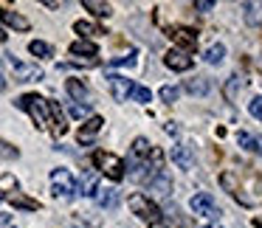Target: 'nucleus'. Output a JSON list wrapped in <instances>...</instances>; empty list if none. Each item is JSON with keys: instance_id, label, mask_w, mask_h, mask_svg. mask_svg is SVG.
<instances>
[{"instance_id": "423d86ee", "label": "nucleus", "mask_w": 262, "mask_h": 228, "mask_svg": "<svg viewBox=\"0 0 262 228\" xmlns=\"http://www.w3.org/2000/svg\"><path fill=\"white\" fill-rule=\"evenodd\" d=\"M6 59H9V65H12L14 79H17V82H40V79H42V71L37 68V65L20 62V59H14V54H9Z\"/></svg>"}, {"instance_id": "f257e3e1", "label": "nucleus", "mask_w": 262, "mask_h": 228, "mask_svg": "<svg viewBox=\"0 0 262 228\" xmlns=\"http://www.w3.org/2000/svg\"><path fill=\"white\" fill-rule=\"evenodd\" d=\"M17 107H23L31 116L37 130H48V99L37 96V93H26L17 99Z\"/></svg>"}, {"instance_id": "6ab92c4d", "label": "nucleus", "mask_w": 262, "mask_h": 228, "mask_svg": "<svg viewBox=\"0 0 262 228\" xmlns=\"http://www.w3.org/2000/svg\"><path fill=\"white\" fill-rule=\"evenodd\" d=\"M9 203H12L14 209H26V211H37V209H40V203H37V200L23 197L20 192H12V194H9Z\"/></svg>"}, {"instance_id": "5701e85b", "label": "nucleus", "mask_w": 262, "mask_h": 228, "mask_svg": "<svg viewBox=\"0 0 262 228\" xmlns=\"http://www.w3.org/2000/svg\"><path fill=\"white\" fill-rule=\"evenodd\" d=\"M82 6H85L93 17H110V3H102V0H85Z\"/></svg>"}, {"instance_id": "79ce46f5", "label": "nucleus", "mask_w": 262, "mask_h": 228, "mask_svg": "<svg viewBox=\"0 0 262 228\" xmlns=\"http://www.w3.org/2000/svg\"><path fill=\"white\" fill-rule=\"evenodd\" d=\"M149 228H166V225H164V222H155V225H149Z\"/></svg>"}, {"instance_id": "20e7f679", "label": "nucleus", "mask_w": 262, "mask_h": 228, "mask_svg": "<svg viewBox=\"0 0 262 228\" xmlns=\"http://www.w3.org/2000/svg\"><path fill=\"white\" fill-rule=\"evenodd\" d=\"M93 164H96V169L104 172L110 180H121V177H124V161L113 152H104V149L93 152Z\"/></svg>"}, {"instance_id": "a878e982", "label": "nucleus", "mask_w": 262, "mask_h": 228, "mask_svg": "<svg viewBox=\"0 0 262 228\" xmlns=\"http://www.w3.org/2000/svg\"><path fill=\"white\" fill-rule=\"evenodd\" d=\"M243 9H245V20L248 23H262V3H243Z\"/></svg>"}, {"instance_id": "7c9ffc66", "label": "nucleus", "mask_w": 262, "mask_h": 228, "mask_svg": "<svg viewBox=\"0 0 262 228\" xmlns=\"http://www.w3.org/2000/svg\"><path fill=\"white\" fill-rule=\"evenodd\" d=\"M133 99H136L138 104H147V102H152V93H149V87H141V85H136L133 87V93H130Z\"/></svg>"}, {"instance_id": "473e14b6", "label": "nucleus", "mask_w": 262, "mask_h": 228, "mask_svg": "<svg viewBox=\"0 0 262 228\" xmlns=\"http://www.w3.org/2000/svg\"><path fill=\"white\" fill-rule=\"evenodd\" d=\"M130 65H136V54H130V57H116V59H110V68H130Z\"/></svg>"}, {"instance_id": "37998d69", "label": "nucleus", "mask_w": 262, "mask_h": 228, "mask_svg": "<svg viewBox=\"0 0 262 228\" xmlns=\"http://www.w3.org/2000/svg\"><path fill=\"white\" fill-rule=\"evenodd\" d=\"M0 40H6V34H3V29H0Z\"/></svg>"}, {"instance_id": "f8f14e48", "label": "nucleus", "mask_w": 262, "mask_h": 228, "mask_svg": "<svg viewBox=\"0 0 262 228\" xmlns=\"http://www.w3.org/2000/svg\"><path fill=\"white\" fill-rule=\"evenodd\" d=\"M172 161H175L181 169H192V164H194V147H192V144H178V147H172Z\"/></svg>"}, {"instance_id": "f704fd0d", "label": "nucleus", "mask_w": 262, "mask_h": 228, "mask_svg": "<svg viewBox=\"0 0 262 228\" xmlns=\"http://www.w3.org/2000/svg\"><path fill=\"white\" fill-rule=\"evenodd\" d=\"M71 116L74 119H82V116H88V110H91V104H71Z\"/></svg>"}, {"instance_id": "412c9836", "label": "nucleus", "mask_w": 262, "mask_h": 228, "mask_svg": "<svg viewBox=\"0 0 262 228\" xmlns=\"http://www.w3.org/2000/svg\"><path fill=\"white\" fill-rule=\"evenodd\" d=\"M209 79H206V76H194V79H189L186 82V90L192 93V96H206V93H209Z\"/></svg>"}, {"instance_id": "c9c22d12", "label": "nucleus", "mask_w": 262, "mask_h": 228, "mask_svg": "<svg viewBox=\"0 0 262 228\" xmlns=\"http://www.w3.org/2000/svg\"><path fill=\"white\" fill-rule=\"evenodd\" d=\"M194 9H198V12H211V9H214V3H211V0H198V3H194Z\"/></svg>"}, {"instance_id": "dca6fc26", "label": "nucleus", "mask_w": 262, "mask_h": 228, "mask_svg": "<svg viewBox=\"0 0 262 228\" xmlns=\"http://www.w3.org/2000/svg\"><path fill=\"white\" fill-rule=\"evenodd\" d=\"M0 20L6 26H12V29H17V31H29V20L23 17V14H17V12H0Z\"/></svg>"}, {"instance_id": "c03bdc74", "label": "nucleus", "mask_w": 262, "mask_h": 228, "mask_svg": "<svg viewBox=\"0 0 262 228\" xmlns=\"http://www.w3.org/2000/svg\"><path fill=\"white\" fill-rule=\"evenodd\" d=\"M203 228H209V225H203Z\"/></svg>"}, {"instance_id": "7ed1b4c3", "label": "nucleus", "mask_w": 262, "mask_h": 228, "mask_svg": "<svg viewBox=\"0 0 262 228\" xmlns=\"http://www.w3.org/2000/svg\"><path fill=\"white\" fill-rule=\"evenodd\" d=\"M51 192L59 200H71L79 194V189H76V180L68 169H54L51 172Z\"/></svg>"}, {"instance_id": "2f4dec72", "label": "nucleus", "mask_w": 262, "mask_h": 228, "mask_svg": "<svg viewBox=\"0 0 262 228\" xmlns=\"http://www.w3.org/2000/svg\"><path fill=\"white\" fill-rule=\"evenodd\" d=\"M14 189H17V177H14V175H0V192L12 194Z\"/></svg>"}, {"instance_id": "f03ea898", "label": "nucleus", "mask_w": 262, "mask_h": 228, "mask_svg": "<svg viewBox=\"0 0 262 228\" xmlns=\"http://www.w3.org/2000/svg\"><path fill=\"white\" fill-rule=\"evenodd\" d=\"M127 206H130V211L138 217V220L149 222V225L161 222V209L155 206V200H149V194H130Z\"/></svg>"}, {"instance_id": "c756f323", "label": "nucleus", "mask_w": 262, "mask_h": 228, "mask_svg": "<svg viewBox=\"0 0 262 228\" xmlns=\"http://www.w3.org/2000/svg\"><path fill=\"white\" fill-rule=\"evenodd\" d=\"M158 96H161V102L172 104L178 96H181V87H175V85H164V87H161V93H158Z\"/></svg>"}, {"instance_id": "58836bf2", "label": "nucleus", "mask_w": 262, "mask_h": 228, "mask_svg": "<svg viewBox=\"0 0 262 228\" xmlns=\"http://www.w3.org/2000/svg\"><path fill=\"white\" fill-rule=\"evenodd\" d=\"M164 130H166V135H178V124H175V121H169Z\"/></svg>"}, {"instance_id": "f3484780", "label": "nucleus", "mask_w": 262, "mask_h": 228, "mask_svg": "<svg viewBox=\"0 0 262 228\" xmlns=\"http://www.w3.org/2000/svg\"><path fill=\"white\" fill-rule=\"evenodd\" d=\"M237 141H239V147H245V149H251V152L262 155V135H251V132H237Z\"/></svg>"}, {"instance_id": "1a4fd4ad", "label": "nucleus", "mask_w": 262, "mask_h": 228, "mask_svg": "<svg viewBox=\"0 0 262 228\" xmlns=\"http://www.w3.org/2000/svg\"><path fill=\"white\" fill-rule=\"evenodd\" d=\"M107 79H110V90H113V99H116V102H127L136 85H133L127 76H116V74H110Z\"/></svg>"}, {"instance_id": "9d476101", "label": "nucleus", "mask_w": 262, "mask_h": 228, "mask_svg": "<svg viewBox=\"0 0 262 228\" xmlns=\"http://www.w3.org/2000/svg\"><path fill=\"white\" fill-rule=\"evenodd\" d=\"M192 62H194V59L189 57L186 51H181V48H172V51L164 57V65L169 71H189V68H192Z\"/></svg>"}, {"instance_id": "ddd939ff", "label": "nucleus", "mask_w": 262, "mask_h": 228, "mask_svg": "<svg viewBox=\"0 0 262 228\" xmlns=\"http://www.w3.org/2000/svg\"><path fill=\"white\" fill-rule=\"evenodd\" d=\"M76 189H79V194H85V197H96V192H99V172H88V175L76 183Z\"/></svg>"}, {"instance_id": "aec40b11", "label": "nucleus", "mask_w": 262, "mask_h": 228, "mask_svg": "<svg viewBox=\"0 0 262 228\" xmlns=\"http://www.w3.org/2000/svg\"><path fill=\"white\" fill-rule=\"evenodd\" d=\"M96 203L102 206V209H113V206L119 203V192H116V189H99Z\"/></svg>"}, {"instance_id": "e433bc0d", "label": "nucleus", "mask_w": 262, "mask_h": 228, "mask_svg": "<svg viewBox=\"0 0 262 228\" xmlns=\"http://www.w3.org/2000/svg\"><path fill=\"white\" fill-rule=\"evenodd\" d=\"M0 155H6V158H14V155H17V149H12L9 144L0 141Z\"/></svg>"}, {"instance_id": "393cba45", "label": "nucleus", "mask_w": 262, "mask_h": 228, "mask_svg": "<svg viewBox=\"0 0 262 228\" xmlns=\"http://www.w3.org/2000/svg\"><path fill=\"white\" fill-rule=\"evenodd\" d=\"M133 161H144V158H149V141L147 138H136L133 141V155H130Z\"/></svg>"}, {"instance_id": "72a5a7b5", "label": "nucleus", "mask_w": 262, "mask_h": 228, "mask_svg": "<svg viewBox=\"0 0 262 228\" xmlns=\"http://www.w3.org/2000/svg\"><path fill=\"white\" fill-rule=\"evenodd\" d=\"M248 113L254 116L256 121H262V96H256V99H251V102H248Z\"/></svg>"}, {"instance_id": "bb28decb", "label": "nucleus", "mask_w": 262, "mask_h": 228, "mask_svg": "<svg viewBox=\"0 0 262 228\" xmlns=\"http://www.w3.org/2000/svg\"><path fill=\"white\" fill-rule=\"evenodd\" d=\"M74 31H76V34H85V37H96V34H104V31L99 29L96 23H88V20H79V23H74Z\"/></svg>"}, {"instance_id": "0eeeda50", "label": "nucleus", "mask_w": 262, "mask_h": 228, "mask_svg": "<svg viewBox=\"0 0 262 228\" xmlns=\"http://www.w3.org/2000/svg\"><path fill=\"white\" fill-rule=\"evenodd\" d=\"M102 127H104V119H102V116H91V119H88L85 124L79 127V132H76V141H79V144H93V138L102 132Z\"/></svg>"}, {"instance_id": "a211bd4d", "label": "nucleus", "mask_w": 262, "mask_h": 228, "mask_svg": "<svg viewBox=\"0 0 262 228\" xmlns=\"http://www.w3.org/2000/svg\"><path fill=\"white\" fill-rule=\"evenodd\" d=\"M147 189H149L152 194H169V189H172V180L164 175V172H161V175H155L152 180L147 183Z\"/></svg>"}, {"instance_id": "cd10ccee", "label": "nucleus", "mask_w": 262, "mask_h": 228, "mask_svg": "<svg viewBox=\"0 0 262 228\" xmlns=\"http://www.w3.org/2000/svg\"><path fill=\"white\" fill-rule=\"evenodd\" d=\"M29 51L34 54V57H40V59H46V57H51V45L48 42H42V40H34V42H29Z\"/></svg>"}, {"instance_id": "c85d7f7f", "label": "nucleus", "mask_w": 262, "mask_h": 228, "mask_svg": "<svg viewBox=\"0 0 262 228\" xmlns=\"http://www.w3.org/2000/svg\"><path fill=\"white\" fill-rule=\"evenodd\" d=\"M243 85H245V82L239 79V76H231V79H228V85H226V99H228V102L237 99V93L243 90Z\"/></svg>"}, {"instance_id": "6e6552de", "label": "nucleus", "mask_w": 262, "mask_h": 228, "mask_svg": "<svg viewBox=\"0 0 262 228\" xmlns=\"http://www.w3.org/2000/svg\"><path fill=\"white\" fill-rule=\"evenodd\" d=\"M48 127H51V132L57 138L68 132V121H65V116H62V110H59L57 102H48Z\"/></svg>"}, {"instance_id": "2eb2a0df", "label": "nucleus", "mask_w": 262, "mask_h": 228, "mask_svg": "<svg viewBox=\"0 0 262 228\" xmlns=\"http://www.w3.org/2000/svg\"><path fill=\"white\" fill-rule=\"evenodd\" d=\"M65 90H68V96L74 99L76 104H88V87L82 85L79 79H68L65 82Z\"/></svg>"}, {"instance_id": "9b49d317", "label": "nucleus", "mask_w": 262, "mask_h": 228, "mask_svg": "<svg viewBox=\"0 0 262 228\" xmlns=\"http://www.w3.org/2000/svg\"><path fill=\"white\" fill-rule=\"evenodd\" d=\"M169 37H172V42L175 45H181V51H194V45H198V34L194 31H189V29H172L169 31Z\"/></svg>"}, {"instance_id": "b1692460", "label": "nucleus", "mask_w": 262, "mask_h": 228, "mask_svg": "<svg viewBox=\"0 0 262 228\" xmlns=\"http://www.w3.org/2000/svg\"><path fill=\"white\" fill-rule=\"evenodd\" d=\"M223 57H226V45H223V42H214V45H211L209 51L203 54V59H206L209 65H220Z\"/></svg>"}, {"instance_id": "ea45409f", "label": "nucleus", "mask_w": 262, "mask_h": 228, "mask_svg": "<svg viewBox=\"0 0 262 228\" xmlns=\"http://www.w3.org/2000/svg\"><path fill=\"white\" fill-rule=\"evenodd\" d=\"M0 90H6V76H3V71H0Z\"/></svg>"}, {"instance_id": "4be33fe9", "label": "nucleus", "mask_w": 262, "mask_h": 228, "mask_svg": "<svg viewBox=\"0 0 262 228\" xmlns=\"http://www.w3.org/2000/svg\"><path fill=\"white\" fill-rule=\"evenodd\" d=\"M71 54H74V57H82V54H85V57H96V45H93V42H88V40H76V42H71Z\"/></svg>"}, {"instance_id": "4468645a", "label": "nucleus", "mask_w": 262, "mask_h": 228, "mask_svg": "<svg viewBox=\"0 0 262 228\" xmlns=\"http://www.w3.org/2000/svg\"><path fill=\"white\" fill-rule=\"evenodd\" d=\"M220 186H223V189H226V192H228V194H231V197H237V200H239V203H245V206H248V203H251V200H248V197H245V194H243V192H239V186H237V180H234V175H231V172H223V175H220Z\"/></svg>"}, {"instance_id": "a19ab883", "label": "nucleus", "mask_w": 262, "mask_h": 228, "mask_svg": "<svg viewBox=\"0 0 262 228\" xmlns=\"http://www.w3.org/2000/svg\"><path fill=\"white\" fill-rule=\"evenodd\" d=\"M254 228H262V217H254Z\"/></svg>"}, {"instance_id": "39448f33", "label": "nucleus", "mask_w": 262, "mask_h": 228, "mask_svg": "<svg viewBox=\"0 0 262 228\" xmlns=\"http://www.w3.org/2000/svg\"><path fill=\"white\" fill-rule=\"evenodd\" d=\"M189 209H192V214H198V217H217V214H220V209H217V200L211 197L209 192L194 194V197L189 200Z\"/></svg>"}, {"instance_id": "4c0bfd02", "label": "nucleus", "mask_w": 262, "mask_h": 228, "mask_svg": "<svg viewBox=\"0 0 262 228\" xmlns=\"http://www.w3.org/2000/svg\"><path fill=\"white\" fill-rule=\"evenodd\" d=\"M0 228H12V217L9 214H0Z\"/></svg>"}]
</instances>
